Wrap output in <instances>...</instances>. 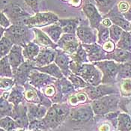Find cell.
Segmentation results:
<instances>
[{"mask_svg":"<svg viewBox=\"0 0 131 131\" xmlns=\"http://www.w3.org/2000/svg\"><path fill=\"white\" fill-rule=\"evenodd\" d=\"M70 69L73 73L80 77L89 85L97 86L102 82V72L94 64L89 63L81 64L71 60Z\"/></svg>","mask_w":131,"mask_h":131,"instance_id":"obj_1","label":"cell"},{"mask_svg":"<svg viewBox=\"0 0 131 131\" xmlns=\"http://www.w3.org/2000/svg\"><path fill=\"white\" fill-rule=\"evenodd\" d=\"M3 36L8 38L15 45L25 47L29 42L33 41L35 34L32 29L28 26H16L11 25L6 29Z\"/></svg>","mask_w":131,"mask_h":131,"instance_id":"obj_2","label":"cell"},{"mask_svg":"<svg viewBox=\"0 0 131 131\" xmlns=\"http://www.w3.org/2000/svg\"><path fill=\"white\" fill-rule=\"evenodd\" d=\"M71 108L64 103H54L48 109L47 115L43 118L49 129H55L67 119L70 115Z\"/></svg>","mask_w":131,"mask_h":131,"instance_id":"obj_3","label":"cell"},{"mask_svg":"<svg viewBox=\"0 0 131 131\" xmlns=\"http://www.w3.org/2000/svg\"><path fill=\"white\" fill-rule=\"evenodd\" d=\"M119 103L118 95L110 94L104 96L98 100L91 102V106L94 113L97 115H105L110 112H115Z\"/></svg>","mask_w":131,"mask_h":131,"instance_id":"obj_4","label":"cell"},{"mask_svg":"<svg viewBox=\"0 0 131 131\" xmlns=\"http://www.w3.org/2000/svg\"><path fill=\"white\" fill-rule=\"evenodd\" d=\"M2 12L8 17L12 25L26 26V21L31 17L18 3H10L6 5Z\"/></svg>","mask_w":131,"mask_h":131,"instance_id":"obj_5","label":"cell"},{"mask_svg":"<svg viewBox=\"0 0 131 131\" xmlns=\"http://www.w3.org/2000/svg\"><path fill=\"white\" fill-rule=\"evenodd\" d=\"M94 64L102 72V84L112 85L116 82L120 64L112 60H103L94 62Z\"/></svg>","mask_w":131,"mask_h":131,"instance_id":"obj_6","label":"cell"},{"mask_svg":"<svg viewBox=\"0 0 131 131\" xmlns=\"http://www.w3.org/2000/svg\"><path fill=\"white\" fill-rule=\"evenodd\" d=\"M59 20V17L52 12H38L27 20L26 26L30 29L37 27L43 28L58 23Z\"/></svg>","mask_w":131,"mask_h":131,"instance_id":"obj_7","label":"cell"},{"mask_svg":"<svg viewBox=\"0 0 131 131\" xmlns=\"http://www.w3.org/2000/svg\"><path fill=\"white\" fill-rule=\"evenodd\" d=\"M83 90V92H85L92 101L98 100L106 95L116 94L118 93V89H116L115 85L109 84H101L97 86L89 85Z\"/></svg>","mask_w":131,"mask_h":131,"instance_id":"obj_8","label":"cell"},{"mask_svg":"<svg viewBox=\"0 0 131 131\" xmlns=\"http://www.w3.org/2000/svg\"><path fill=\"white\" fill-rule=\"evenodd\" d=\"M82 10L89 21V26L92 29H97L100 26L103 17L97 8L94 0H83Z\"/></svg>","mask_w":131,"mask_h":131,"instance_id":"obj_9","label":"cell"},{"mask_svg":"<svg viewBox=\"0 0 131 131\" xmlns=\"http://www.w3.org/2000/svg\"><path fill=\"white\" fill-rule=\"evenodd\" d=\"M94 111L91 106H79L71 110L68 118L71 122L76 124H84L92 119L94 116Z\"/></svg>","mask_w":131,"mask_h":131,"instance_id":"obj_10","label":"cell"},{"mask_svg":"<svg viewBox=\"0 0 131 131\" xmlns=\"http://www.w3.org/2000/svg\"><path fill=\"white\" fill-rule=\"evenodd\" d=\"M57 81L56 78H52L50 75L42 73L40 71L34 69L31 72L29 77V84L36 88L38 90L45 89L47 86L50 85L53 83H56Z\"/></svg>","mask_w":131,"mask_h":131,"instance_id":"obj_11","label":"cell"},{"mask_svg":"<svg viewBox=\"0 0 131 131\" xmlns=\"http://www.w3.org/2000/svg\"><path fill=\"white\" fill-rule=\"evenodd\" d=\"M76 35L82 43L93 44L97 41V31L89 26L88 23L80 24L77 29Z\"/></svg>","mask_w":131,"mask_h":131,"instance_id":"obj_12","label":"cell"},{"mask_svg":"<svg viewBox=\"0 0 131 131\" xmlns=\"http://www.w3.org/2000/svg\"><path fill=\"white\" fill-rule=\"evenodd\" d=\"M57 44L61 50L70 55H73L78 50L80 42L76 35L64 33L61 35Z\"/></svg>","mask_w":131,"mask_h":131,"instance_id":"obj_13","label":"cell"},{"mask_svg":"<svg viewBox=\"0 0 131 131\" xmlns=\"http://www.w3.org/2000/svg\"><path fill=\"white\" fill-rule=\"evenodd\" d=\"M35 66L33 62L26 61L23 62L17 68L16 73L14 74V80L17 85H24L29 81L31 72L35 69Z\"/></svg>","mask_w":131,"mask_h":131,"instance_id":"obj_14","label":"cell"},{"mask_svg":"<svg viewBox=\"0 0 131 131\" xmlns=\"http://www.w3.org/2000/svg\"><path fill=\"white\" fill-rule=\"evenodd\" d=\"M57 55V49H52L48 47H40V53L33 61L34 64L37 68L43 67L52 63L55 61Z\"/></svg>","mask_w":131,"mask_h":131,"instance_id":"obj_15","label":"cell"},{"mask_svg":"<svg viewBox=\"0 0 131 131\" xmlns=\"http://www.w3.org/2000/svg\"><path fill=\"white\" fill-rule=\"evenodd\" d=\"M11 118L16 121L18 127L25 129L29 126V119L28 116V108L25 105L19 104L14 106Z\"/></svg>","mask_w":131,"mask_h":131,"instance_id":"obj_16","label":"cell"},{"mask_svg":"<svg viewBox=\"0 0 131 131\" xmlns=\"http://www.w3.org/2000/svg\"><path fill=\"white\" fill-rule=\"evenodd\" d=\"M83 48L86 51L88 54V58L89 61L91 62H97L101 61L106 60V52L102 48V46L98 43H93V44H85L82 43Z\"/></svg>","mask_w":131,"mask_h":131,"instance_id":"obj_17","label":"cell"},{"mask_svg":"<svg viewBox=\"0 0 131 131\" xmlns=\"http://www.w3.org/2000/svg\"><path fill=\"white\" fill-rule=\"evenodd\" d=\"M103 18H109L114 25L121 27L124 31H130L131 23L124 18L123 14L118 10V5H115L107 14L104 15Z\"/></svg>","mask_w":131,"mask_h":131,"instance_id":"obj_18","label":"cell"},{"mask_svg":"<svg viewBox=\"0 0 131 131\" xmlns=\"http://www.w3.org/2000/svg\"><path fill=\"white\" fill-rule=\"evenodd\" d=\"M71 60L72 59L70 54L65 52L61 49H57V55L55 59V63L59 66L64 76L67 78L72 73L70 69V63Z\"/></svg>","mask_w":131,"mask_h":131,"instance_id":"obj_19","label":"cell"},{"mask_svg":"<svg viewBox=\"0 0 131 131\" xmlns=\"http://www.w3.org/2000/svg\"><path fill=\"white\" fill-rule=\"evenodd\" d=\"M23 47H20L19 45H14L8 55V61L10 62L14 74L16 73L17 68L20 65L25 62V58L23 54Z\"/></svg>","mask_w":131,"mask_h":131,"instance_id":"obj_20","label":"cell"},{"mask_svg":"<svg viewBox=\"0 0 131 131\" xmlns=\"http://www.w3.org/2000/svg\"><path fill=\"white\" fill-rule=\"evenodd\" d=\"M32 29L35 34V37L33 42L40 46L41 47H48L52 49L59 48L58 44L51 40L50 37L42 29H39L38 28H33Z\"/></svg>","mask_w":131,"mask_h":131,"instance_id":"obj_21","label":"cell"},{"mask_svg":"<svg viewBox=\"0 0 131 131\" xmlns=\"http://www.w3.org/2000/svg\"><path fill=\"white\" fill-rule=\"evenodd\" d=\"M27 108H28V116H29V122L35 120L43 119L48 111V108H47L46 106L40 104H36L32 103H28Z\"/></svg>","mask_w":131,"mask_h":131,"instance_id":"obj_22","label":"cell"},{"mask_svg":"<svg viewBox=\"0 0 131 131\" xmlns=\"http://www.w3.org/2000/svg\"><path fill=\"white\" fill-rule=\"evenodd\" d=\"M55 85L57 91H59L63 97V99L64 97H70L75 92V88L72 85L71 81L65 77L57 80Z\"/></svg>","mask_w":131,"mask_h":131,"instance_id":"obj_23","label":"cell"},{"mask_svg":"<svg viewBox=\"0 0 131 131\" xmlns=\"http://www.w3.org/2000/svg\"><path fill=\"white\" fill-rule=\"evenodd\" d=\"M59 23L61 26L64 34H73L76 35L77 29L80 26L78 18H65L59 19Z\"/></svg>","mask_w":131,"mask_h":131,"instance_id":"obj_24","label":"cell"},{"mask_svg":"<svg viewBox=\"0 0 131 131\" xmlns=\"http://www.w3.org/2000/svg\"><path fill=\"white\" fill-rule=\"evenodd\" d=\"M41 29L43 31L50 37L51 40L56 43H57L59 42L61 35L64 34V31L62 30L59 22L56 23L54 24L50 25L48 26L43 27Z\"/></svg>","mask_w":131,"mask_h":131,"instance_id":"obj_25","label":"cell"},{"mask_svg":"<svg viewBox=\"0 0 131 131\" xmlns=\"http://www.w3.org/2000/svg\"><path fill=\"white\" fill-rule=\"evenodd\" d=\"M23 86L25 88V91H24L25 100L28 103L40 104V90L37 89L31 84H26Z\"/></svg>","mask_w":131,"mask_h":131,"instance_id":"obj_26","label":"cell"},{"mask_svg":"<svg viewBox=\"0 0 131 131\" xmlns=\"http://www.w3.org/2000/svg\"><path fill=\"white\" fill-rule=\"evenodd\" d=\"M24 91L25 88L23 85H15L12 89L9 94V97L8 101L13 103L14 106H17L22 103V101L25 99L24 97Z\"/></svg>","mask_w":131,"mask_h":131,"instance_id":"obj_27","label":"cell"},{"mask_svg":"<svg viewBox=\"0 0 131 131\" xmlns=\"http://www.w3.org/2000/svg\"><path fill=\"white\" fill-rule=\"evenodd\" d=\"M106 60H114L118 62H126L131 60V53L129 51L124 50L120 48H115L111 53H107Z\"/></svg>","mask_w":131,"mask_h":131,"instance_id":"obj_28","label":"cell"},{"mask_svg":"<svg viewBox=\"0 0 131 131\" xmlns=\"http://www.w3.org/2000/svg\"><path fill=\"white\" fill-rule=\"evenodd\" d=\"M40 46L35 43V42L31 41L29 42L25 47H23V54L24 56V58L27 59V61L33 62L35 58L40 53Z\"/></svg>","mask_w":131,"mask_h":131,"instance_id":"obj_29","label":"cell"},{"mask_svg":"<svg viewBox=\"0 0 131 131\" xmlns=\"http://www.w3.org/2000/svg\"><path fill=\"white\" fill-rule=\"evenodd\" d=\"M35 69L40 71V72H42V73H47L51 77H53L56 78L57 80L61 79L64 77L63 73L61 71V69L59 68V66L56 63H53V62L48 65L43 66V67H40V68L35 67Z\"/></svg>","mask_w":131,"mask_h":131,"instance_id":"obj_30","label":"cell"},{"mask_svg":"<svg viewBox=\"0 0 131 131\" xmlns=\"http://www.w3.org/2000/svg\"><path fill=\"white\" fill-rule=\"evenodd\" d=\"M99 12L103 15L107 14L115 6L117 0H94Z\"/></svg>","mask_w":131,"mask_h":131,"instance_id":"obj_31","label":"cell"},{"mask_svg":"<svg viewBox=\"0 0 131 131\" xmlns=\"http://www.w3.org/2000/svg\"><path fill=\"white\" fill-rule=\"evenodd\" d=\"M0 75L1 77H8L14 78V72L12 70L11 65L8 61V56L1 58V64H0Z\"/></svg>","mask_w":131,"mask_h":131,"instance_id":"obj_32","label":"cell"},{"mask_svg":"<svg viewBox=\"0 0 131 131\" xmlns=\"http://www.w3.org/2000/svg\"><path fill=\"white\" fill-rule=\"evenodd\" d=\"M118 131L131 130V118L127 114L120 113L118 115Z\"/></svg>","mask_w":131,"mask_h":131,"instance_id":"obj_33","label":"cell"},{"mask_svg":"<svg viewBox=\"0 0 131 131\" xmlns=\"http://www.w3.org/2000/svg\"><path fill=\"white\" fill-rule=\"evenodd\" d=\"M71 56L72 60L75 61L76 62L81 64L88 63L89 61V58H88V54H87L86 51L85 50V49L83 48L82 43H80L77 51L73 55H71Z\"/></svg>","mask_w":131,"mask_h":131,"instance_id":"obj_34","label":"cell"},{"mask_svg":"<svg viewBox=\"0 0 131 131\" xmlns=\"http://www.w3.org/2000/svg\"><path fill=\"white\" fill-rule=\"evenodd\" d=\"M117 47L127 51H131V34L124 31L120 40L117 43Z\"/></svg>","mask_w":131,"mask_h":131,"instance_id":"obj_35","label":"cell"},{"mask_svg":"<svg viewBox=\"0 0 131 131\" xmlns=\"http://www.w3.org/2000/svg\"><path fill=\"white\" fill-rule=\"evenodd\" d=\"M89 99V97L85 92H80L77 94H72L68 100L72 106H81L87 103Z\"/></svg>","mask_w":131,"mask_h":131,"instance_id":"obj_36","label":"cell"},{"mask_svg":"<svg viewBox=\"0 0 131 131\" xmlns=\"http://www.w3.org/2000/svg\"><path fill=\"white\" fill-rule=\"evenodd\" d=\"M1 128L6 131H14L18 128V126L10 116H6L1 118L0 121Z\"/></svg>","mask_w":131,"mask_h":131,"instance_id":"obj_37","label":"cell"},{"mask_svg":"<svg viewBox=\"0 0 131 131\" xmlns=\"http://www.w3.org/2000/svg\"><path fill=\"white\" fill-rule=\"evenodd\" d=\"M110 38V28H107L101 24L97 29V43L102 46L106 41L109 40Z\"/></svg>","mask_w":131,"mask_h":131,"instance_id":"obj_38","label":"cell"},{"mask_svg":"<svg viewBox=\"0 0 131 131\" xmlns=\"http://www.w3.org/2000/svg\"><path fill=\"white\" fill-rule=\"evenodd\" d=\"M14 45V43L8 38H7L6 36L2 37L1 38V42H0L1 58H3V57L8 56Z\"/></svg>","mask_w":131,"mask_h":131,"instance_id":"obj_39","label":"cell"},{"mask_svg":"<svg viewBox=\"0 0 131 131\" xmlns=\"http://www.w3.org/2000/svg\"><path fill=\"white\" fill-rule=\"evenodd\" d=\"M0 106H1V118L6 117V116L11 117L14 110V106L11 104V103H10L7 99H5L4 97H1Z\"/></svg>","mask_w":131,"mask_h":131,"instance_id":"obj_40","label":"cell"},{"mask_svg":"<svg viewBox=\"0 0 131 131\" xmlns=\"http://www.w3.org/2000/svg\"><path fill=\"white\" fill-rule=\"evenodd\" d=\"M68 79L71 81V82L73 85V87L75 88V89H85L89 85L82 78H81L80 77H79L73 73L68 77Z\"/></svg>","mask_w":131,"mask_h":131,"instance_id":"obj_41","label":"cell"},{"mask_svg":"<svg viewBox=\"0 0 131 131\" xmlns=\"http://www.w3.org/2000/svg\"><path fill=\"white\" fill-rule=\"evenodd\" d=\"M124 32V30L121 27L116 26V25H112L111 27H110V39L114 42H118L120 40L121 35Z\"/></svg>","mask_w":131,"mask_h":131,"instance_id":"obj_42","label":"cell"},{"mask_svg":"<svg viewBox=\"0 0 131 131\" xmlns=\"http://www.w3.org/2000/svg\"><path fill=\"white\" fill-rule=\"evenodd\" d=\"M120 91L121 95L127 97L131 95V80L126 79L121 81L120 85Z\"/></svg>","mask_w":131,"mask_h":131,"instance_id":"obj_43","label":"cell"},{"mask_svg":"<svg viewBox=\"0 0 131 131\" xmlns=\"http://www.w3.org/2000/svg\"><path fill=\"white\" fill-rule=\"evenodd\" d=\"M15 83L14 80L12 78H5V77H1V89L5 91H8L14 86Z\"/></svg>","mask_w":131,"mask_h":131,"instance_id":"obj_44","label":"cell"},{"mask_svg":"<svg viewBox=\"0 0 131 131\" xmlns=\"http://www.w3.org/2000/svg\"><path fill=\"white\" fill-rule=\"evenodd\" d=\"M43 94L46 97H50V98H52L56 94V85H48L47 86L45 89H43Z\"/></svg>","mask_w":131,"mask_h":131,"instance_id":"obj_45","label":"cell"},{"mask_svg":"<svg viewBox=\"0 0 131 131\" xmlns=\"http://www.w3.org/2000/svg\"><path fill=\"white\" fill-rule=\"evenodd\" d=\"M102 48L103 49V50L105 51L107 53H111L115 49V42L112 41V40H109L106 41L104 44L102 45Z\"/></svg>","mask_w":131,"mask_h":131,"instance_id":"obj_46","label":"cell"},{"mask_svg":"<svg viewBox=\"0 0 131 131\" xmlns=\"http://www.w3.org/2000/svg\"><path fill=\"white\" fill-rule=\"evenodd\" d=\"M26 4L33 10L35 14L39 12V4L38 0H24Z\"/></svg>","mask_w":131,"mask_h":131,"instance_id":"obj_47","label":"cell"},{"mask_svg":"<svg viewBox=\"0 0 131 131\" xmlns=\"http://www.w3.org/2000/svg\"><path fill=\"white\" fill-rule=\"evenodd\" d=\"M0 25L1 27H3L4 29H8L12 25L10 23V20L8 18V17L2 11L1 12V21H0Z\"/></svg>","mask_w":131,"mask_h":131,"instance_id":"obj_48","label":"cell"},{"mask_svg":"<svg viewBox=\"0 0 131 131\" xmlns=\"http://www.w3.org/2000/svg\"><path fill=\"white\" fill-rule=\"evenodd\" d=\"M118 10H120V12H121L122 14H124V13H126L127 10H129L130 6H129V4L127 2L121 1V2H120L118 3Z\"/></svg>","mask_w":131,"mask_h":131,"instance_id":"obj_49","label":"cell"},{"mask_svg":"<svg viewBox=\"0 0 131 131\" xmlns=\"http://www.w3.org/2000/svg\"><path fill=\"white\" fill-rule=\"evenodd\" d=\"M69 4L71 6L75 7V8H80L82 6L83 4V0H70Z\"/></svg>","mask_w":131,"mask_h":131,"instance_id":"obj_50","label":"cell"},{"mask_svg":"<svg viewBox=\"0 0 131 131\" xmlns=\"http://www.w3.org/2000/svg\"><path fill=\"white\" fill-rule=\"evenodd\" d=\"M101 24H102L103 26L107 27V28L111 27L113 25L112 23V21L110 20L109 18H104V19H103L102 22H101Z\"/></svg>","mask_w":131,"mask_h":131,"instance_id":"obj_51","label":"cell"},{"mask_svg":"<svg viewBox=\"0 0 131 131\" xmlns=\"http://www.w3.org/2000/svg\"><path fill=\"white\" fill-rule=\"evenodd\" d=\"M123 15H124V18H125L126 20H128L129 22H130L131 21V7L129 8V10H127L126 13L123 14Z\"/></svg>","mask_w":131,"mask_h":131,"instance_id":"obj_52","label":"cell"},{"mask_svg":"<svg viewBox=\"0 0 131 131\" xmlns=\"http://www.w3.org/2000/svg\"><path fill=\"white\" fill-rule=\"evenodd\" d=\"M99 131H110V127L108 124H103L99 127Z\"/></svg>","mask_w":131,"mask_h":131,"instance_id":"obj_53","label":"cell"},{"mask_svg":"<svg viewBox=\"0 0 131 131\" xmlns=\"http://www.w3.org/2000/svg\"><path fill=\"white\" fill-rule=\"evenodd\" d=\"M61 1H63V2H70V0H61Z\"/></svg>","mask_w":131,"mask_h":131,"instance_id":"obj_54","label":"cell"},{"mask_svg":"<svg viewBox=\"0 0 131 131\" xmlns=\"http://www.w3.org/2000/svg\"><path fill=\"white\" fill-rule=\"evenodd\" d=\"M1 131H6V130H3V129H2V128H1Z\"/></svg>","mask_w":131,"mask_h":131,"instance_id":"obj_55","label":"cell"}]
</instances>
